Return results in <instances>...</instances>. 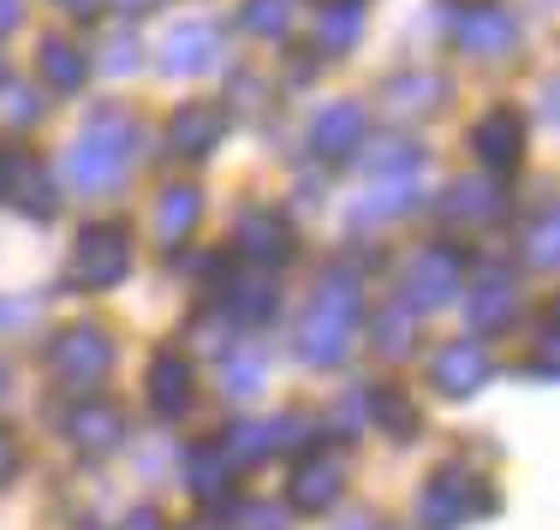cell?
<instances>
[{
    "label": "cell",
    "instance_id": "cell-1",
    "mask_svg": "<svg viewBox=\"0 0 560 530\" xmlns=\"http://www.w3.org/2000/svg\"><path fill=\"white\" fill-rule=\"evenodd\" d=\"M131 150H138V119L119 108V102H108V108H96L78 126L72 150H66V185L84 197L114 191L131 174Z\"/></svg>",
    "mask_w": 560,
    "mask_h": 530
},
{
    "label": "cell",
    "instance_id": "cell-2",
    "mask_svg": "<svg viewBox=\"0 0 560 530\" xmlns=\"http://www.w3.org/2000/svg\"><path fill=\"white\" fill-rule=\"evenodd\" d=\"M358 310H364V281H358V269L335 262V269L316 281V298H311V310H304V322H299V357L304 364L335 369L346 357V346H352Z\"/></svg>",
    "mask_w": 560,
    "mask_h": 530
},
{
    "label": "cell",
    "instance_id": "cell-3",
    "mask_svg": "<svg viewBox=\"0 0 560 530\" xmlns=\"http://www.w3.org/2000/svg\"><path fill=\"white\" fill-rule=\"evenodd\" d=\"M483 513H495V495L465 466H442L418 488V530H459L465 519H483Z\"/></svg>",
    "mask_w": 560,
    "mask_h": 530
},
{
    "label": "cell",
    "instance_id": "cell-4",
    "mask_svg": "<svg viewBox=\"0 0 560 530\" xmlns=\"http://www.w3.org/2000/svg\"><path fill=\"white\" fill-rule=\"evenodd\" d=\"M48 369H55V381H60V388H72V393L102 388V381H108V369H114V340H108V328H96V322L60 328L55 346H48Z\"/></svg>",
    "mask_w": 560,
    "mask_h": 530
},
{
    "label": "cell",
    "instance_id": "cell-5",
    "mask_svg": "<svg viewBox=\"0 0 560 530\" xmlns=\"http://www.w3.org/2000/svg\"><path fill=\"white\" fill-rule=\"evenodd\" d=\"M126 274H131V227H119V221H96V227L78 233L72 286H84V293H114Z\"/></svg>",
    "mask_w": 560,
    "mask_h": 530
},
{
    "label": "cell",
    "instance_id": "cell-6",
    "mask_svg": "<svg viewBox=\"0 0 560 530\" xmlns=\"http://www.w3.org/2000/svg\"><path fill=\"white\" fill-rule=\"evenodd\" d=\"M459 293H465V250L453 245H423L399 274V304H411V310H435Z\"/></svg>",
    "mask_w": 560,
    "mask_h": 530
},
{
    "label": "cell",
    "instance_id": "cell-7",
    "mask_svg": "<svg viewBox=\"0 0 560 530\" xmlns=\"http://www.w3.org/2000/svg\"><path fill=\"white\" fill-rule=\"evenodd\" d=\"M0 203H12L31 221L55 215V185H48L43 162L31 150H19V143H0Z\"/></svg>",
    "mask_w": 560,
    "mask_h": 530
},
{
    "label": "cell",
    "instance_id": "cell-8",
    "mask_svg": "<svg viewBox=\"0 0 560 530\" xmlns=\"http://www.w3.org/2000/svg\"><path fill=\"white\" fill-rule=\"evenodd\" d=\"M453 43H459V55L465 60H483V66H495V60H506L518 48V19L506 7H471L459 24H453Z\"/></svg>",
    "mask_w": 560,
    "mask_h": 530
},
{
    "label": "cell",
    "instance_id": "cell-9",
    "mask_svg": "<svg viewBox=\"0 0 560 530\" xmlns=\"http://www.w3.org/2000/svg\"><path fill=\"white\" fill-rule=\"evenodd\" d=\"M233 250L250 262V269H280V262H292V227L275 215V209H238V221H233Z\"/></svg>",
    "mask_w": 560,
    "mask_h": 530
},
{
    "label": "cell",
    "instance_id": "cell-10",
    "mask_svg": "<svg viewBox=\"0 0 560 530\" xmlns=\"http://www.w3.org/2000/svg\"><path fill=\"white\" fill-rule=\"evenodd\" d=\"M226 138V108L221 102H185L167 119V150L185 155V162H209Z\"/></svg>",
    "mask_w": 560,
    "mask_h": 530
},
{
    "label": "cell",
    "instance_id": "cell-11",
    "mask_svg": "<svg viewBox=\"0 0 560 530\" xmlns=\"http://www.w3.org/2000/svg\"><path fill=\"white\" fill-rule=\"evenodd\" d=\"M471 155L483 162V174H513L518 155H525V119L518 108H489L483 119L471 126Z\"/></svg>",
    "mask_w": 560,
    "mask_h": 530
},
{
    "label": "cell",
    "instance_id": "cell-12",
    "mask_svg": "<svg viewBox=\"0 0 560 530\" xmlns=\"http://www.w3.org/2000/svg\"><path fill=\"white\" fill-rule=\"evenodd\" d=\"M489 346L483 340H453V346L435 352V364H430V381H435V393L442 400H471L477 388L489 381Z\"/></svg>",
    "mask_w": 560,
    "mask_h": 530
},
{
    "label": "cell",
    "instance_id": "cell-13",
    "mask_svg": "<svg viewBox=\"0 0 560 530\" xmlns=\"http://www.w3.org/2000/svg\"><path fill=\"white\" fill-rule=\"evenodd\" d=\"M501 215H506V185L495 174L453 179L442 191V221H453V227H489Z\"/></svg>",
    "mask_w": 560,
    "mask_h": 530
},
{
    "label": "cell",
    "instance_id": "cell-14",
    "mask_svg": "<svg viewBox=\"0 0 560 530\" xmlns=\"http://www.w3.org/2000/svg\"><path fill=\"white\" fill-rule=\"evenodd\" d=\"M221 60V24L215 19H179L162 43V66L173 78H191V72H209Z\"/></svg>",
    "mask_w": 560,
    "mask_h": 530
},
{
    "label": "cell",
    "instance_id": "cell-15",
    "mask_svg": "<svg viewBox=\"0 0 560 530\" xmlns=\"http://www.w3.org/2000/svg\"><path fill=\"white\" fill-rule=\"evenodd\" d=\"M513 316H518L513 274H501V269H483L471 286H465V322H471L477 334H501V328H513Z\"/></svg>",
    "mask_w": 560,
    "mask_h": 530
},
{
    "label": "cell",
    "instance_id": "cell-16",
    "mask_svg": "<svg viewBox=\"0 0 560 530\" xmlns=\"http://www.w3.org/2000/svg\"><path fill=\"white\" fill-rule=\"evenodd\" d=\"M311 150L323 162H352L364 150V108L358 102H328L323 114L311 119Z\"/></svg>",
    "mask_w": 560,
    "mask_h": 530
},
{
    "label": "cell",
    "instance_id": "cell-17",
    "mask_svg": "<svg viewBox=\"0 0 560 530\" xmlns=\"http://www.w3.org/2000/svg\"><path fill=\"white\" fill-rule=\"evenodd\" d=\"M346 488V454H311L292 471V513H328Z\"/></svg>",
    "mask_w": 560,
    "mask_h": 530
},
{
    "label": "cell",
    "instance_id": "cell-18",
    "mask_svg": "<svg viewBox=\"0 0 560 530\" xmlns=\"http://www.w3.org/2000/svg\"><path fill=\"white\" fill-rule=\"evenodd\" d=\"M280 310V286L275 274L250 269V274H226V293H221V316L238 328H262Z\"/></svg>",
    "mask_w": 560,
    "mask_h": 530
},
{
    "label": "cell",
    "instance_id": "cell-19",
    "mask_svg": "<svg viewBox=\"0 0 560 530\" xmlns=\"http://www.w3.org/2000/svg\"><path fill=\"white\" fill-rule=\"evenodd\" d=\"M233 476H238V466L221 454V441H197L191 454H185V488H191L203 507H226Z\"/></svg>",
    "mask_w": 560,
    "mask_h": 530
},
{
    "label": "cell",
    "instance_id": "cell-20",
    "mask_svg": "<svg viewBox=\"0 0 560 530\" xmlns=\"http://www.w3.org/2000/svg\"><path fill=\"white\" fill-rule=\"evenodd\" d=\"M143 388H150V405L155 417H179L185 405H191V357L185 352H155L150 357V376H143Z\"/></svg>",
    "mask_w": 560,
    "mask_h": 530
},
{
    "label": "cell",
    "instance_id": "cell-21",
    "mask_svg": "<svg viewBox=\"0 0 560 530\" xmlns=\"http://www.w3.org/2000/svg\"><path fill=\"white\" fill-rule=\"evenodd\" d=\"M197 221H203V191L197 185H167L155 197V238H162V250H179L197 233Z\"/></svg>",
    "mask_w": 560,
    "mask_h": 530
},
{
    "label": "cell",
    "instance_id": "cell-22",
    "mask_svg": "<svg viewBox=\"0 0 560 530\" xmlns=\"http://www.w3.org/2000/svg\"><path fill=\"white\" fill-rule=\"evenodd\" d=\"M66 435H72L84 454H114L119 441H126V412L108 400H84L72 417H66Z\"/></svg>",
    "mask_w": 560,
    "mask_h": 530
},
{
    "label": "cell",
    "instance_id": "cell-23",
    "mask_svg": "<svg viewBox=\"0 0 560 530\" xmlns=\"http://www.w3.org/2000/svg\"><path fill=\"white\" fill-rule=\"evenodd\" d=\"M447 102V78H435V72H399L382 84V108L399 114V119H411V114H435Z\"/></svg>",
    "mask_w": 560,
    "mask_h": 530
},
{
    "label": "cell",
    "instance_id": "cell-24",
    "mask_svg": "<svg viewBox=\"0 0 560 530\" xmlns=\"http://www.w3.org/2000/svg\"><path fill=\"white\" fill-rule=\"evenodd\" d=\"M36 72H43V84H48V90L72 96V90H84L90 60H84V48H72L66 36H43V43H36Z\"/></svg>",
    "mask_w": 560,
    "mask_h": 530
},
{
    "label": "cell",
    "instance_id": "cell-25",
    "mask_svg": "<svg viewBox=\"0 0 560 530\" xmlns=\"http://www.w3.org/2000/svg\"><path fill=\"white\" fill-rule=\"evenodd\" d=\"M358 31H364V7L358 0H328L323 12H316V55L335 60L346 48L358 43Z\"/></svg>",
    "mask_w": 560,
    "mask_h": 530
},
{
    "label": "cell",
    "instance_id": "cell-26",
    "mask_svg": "<svg viewBox=\"0 0 560 530\" xmlns=\"http://www.w3.org/2000/svg\"><path fill=\"white\" fill-rule=\"evenodd\" d=\"M364 393V423H376V429H388L394 441H406V435H418V405L406 400L399 388H358Z\"/></svg>",
    "mask_w": 560,
    "mask_h": 530
},
{
    "label": "cell",
    "instance_id": "cell-27",
    "mask_svg": "<svg viewBox=\"0 0 560 530\" xmlns=\"http://www.w3.org/2000/svg\"><path fill=\"white\" fill-rule=\"evenodd\" d=\"M370 346H376L382 357H406L411 346H418V310L411 304H382L376 316H370Z\"/></svg>",
    "mask_w": 560,
    "mask_h": 530
},
{
    "label": "cell",
    "instance_id": "cell-28",
    "mask_svg": "<svg viewBox=\"0 0 560 530\" xmlns=\"http://www.w3.org/2000/svg\"><path fill=\"white\" fill-rule=\"evenodd\" d=\"M411 209V179H376L364 191V203L352 209V233L364 227H388V221H399Z\"/></svg>",
    "mask_w": 560,
    "mask_h": 530
},
{
    "label": "cell",
    "instance_id": "cell-29",
    "mask_svg": "<svg viewBox=\"0 0 560 530\" xmlns=\"http://www.w3.org/2000/svg\"><path fill=\"white\" fill-rule=\"evenodd\" d=\"M364 167H370V179H411L423 167V150L411 138H399V131H388V138H370Z\"/></svg>",
    "mask_w": 560,
    "mask_h": 530
},
{
    "label": "cell",
    "instance_id": "cell-30",
    "mask_svg": "<svg viewBox=\"0 0 560 530\" xmlns=\"http://www.w3.org/2000/svg\"><path fill=\"white\" fill-rule=\"evenodd\" d=\"M518 250H525V269H555V257H560V215L555 209H537V215L525 221Z\"/></svg>",
    "mask_w": 560,
    "mask_h": 530
},
{
    "label": "cell",
    "instance_id": "cell-31",
    "mask_svg": "<svg viewBox=\"0 0 560 530\" xmlns=\"http://www.w3.org/2000/svg\"><path fill=\"white\" fill-rule=\"evenodd\" d=\"M221 388L233 393V400H250V393H262V352L226 346V352H221Z\"/></svg>",
    "mask_w": 560,
    "mask_h": 530
},
{
    "label": "cell",
    "instance_id": "cell-32",
    "mask_svg": "<svg viewBox=\"0 0 560 530\" xmlns=\"http://www.w3.org/2000/svg\"><path fill=\"white\" fill-rule=\"evenodd\" d=\"M238 24L250 36H287L292 31V0H238Z\"/></svg>",
    "mask_w": 560,
    "mask_h": 530
},
{
    "label": "cell",
    "instance_id": "cell-33",
    "mask_svg": "<svg viewBox=\"0 0 560 530\" xmlns=\"http://www.w3.org/2000/svg\"><path fill=\"white\" fill-rule=\"evenodd\" d=\"M221 454L233 459V466H257V459H269V423H233V429L221 435Z\"/></svg>",
    "mask_w": 560,
    "mask_h": 530
},
{
    "label": "cell",
    "instance_id": "cell-34",
    "mask_svg": "<svg viewBox=\"0 0 560 530\" xmlns=\"http://www.w3.org/2000/svg\"><path fill=\"white\" fill-rule=\"evenodd\" d=\"M0 119H7L12 131L36 126V119H43V102H36V90H31V84H0Z\"/></svg>",
    "mask_w": 560,
    "mask_h": 530
},
{
    "label": "cell",
    "instance_id": "cell-35",
    "mask_svg": "<svg viewBox=\"0 0 560 530\" xmlns=\"http://www.w3.org/2000/svg\"><path fill=\"white\" fill-rule=\"evenodd\" d=\"M102 72H114V78H126V72H138V60H143V48H138V36L131 31H108V43H102Z\"/></svg>",
    "mask_w": 560,
    "mask_h": 530
},
{
    "label": "cell",
    "instance_id": "cell-36",
    "mask_svg": "<svg viewBox=\"0 0 560 530\" xmlns=\"http://www.w3.org/2000/svg\"><path fill=\"white\" fill-rule=\"evenodd\" d=\"M311 417L287 412V417H269V454H299V447H311Z\"/></svg>",
    "mask_w": 560,
    "mask_h": 530
},
{
    "label": "cell",
    "instance_id": "cell-37",
    "mask_svg": "<svg viewBox=\"0 0 560 530\" xmlns=\"http://www.w3.org/2000/svg\"><path fill=\"white\" fill-rule=\"evenodd\" d=\"M233 530H287V513L275 500H245V507H233Z\"/></svg>",
    "mask_w": 560,
    "mask_h": 530
},
{
    "label": "cell",
    "instance_id": "cell-38",
    "mask_svg": "<svg viewBox=\"0 0 560 530\" xmlns=\"http://www.w3.org/2000/svg\"><path fill=\"white\" fill-rule=\"evenodd\" d=\"M335 429H364V393H352V400L335 405Z\"/></svg>",
    "mask_w": 560,
    "mask_h": 530
},
{
    "label": "cell",
    "instance_id": "cell-39",
    "mask_svg": "<svg viewBox=\"0 0 560 530\" xmlns=\"http://www.w3.org/2000/svg\"><path fill=\"white\" fill-rule=\"evenodd\" d=\"M12 476H19V441L0 429V483H12Z\"/></svg>",
    "mask_w": 560,
    "mask_h": 530
},
{
    "label": "cell",
    "instance_id": "cell-40",
    "mask_svg": "<svg viewBox=\"0 0 560 530\" xmlns=\"http://www.w3.org/2000/svg\"><path fill=\"white\" fill-rule=\"evenodd\" d=\"M31 310H36L31 298H7V304H0V328H19V322H31Z\"/></svg>",
    "mask_w": 560,
    "mask_h": 530
},
{
    "label": "cell",
    "instance_id": "cell-41",
    "mask_svg": "<svg viewBox=\"0 0 560 530\" xmlns=\"http://www.w3.org/2000/svg\"><path fill=\"white\" fill-rule=\"evenodd\" d=\"M55 12H66V19H96V7L102 0H48Z\"/></svg>",
    "mask_w": 560,
    "mask_h": 530
},
{
    "label": "cell",
    "instance_id": "cell-42",
    "mask_svg": "<svg viewBox=\"0 0 560 530\" xmlns=\"http://www.w3.org/2000/svg\"><path fill=\"white\" fill-rule=\"evenodd\" d=\"M119 530H167V525H162V513H155V507H138V513H131V519L119 525Z\"/></svg>",
    "mask_w": 560,
    "mask_h": 530
},
{
    "label": "cell",
    "instance_id": "cell-43",
    "mask_svg": "<svg viewBox=\"0 0 560 530\" xmlns=\"http://www.w3.org/2000/svg\"><path fill=\"white\" fill-rule=\"evenodd\" d=\"M19 12H24V0H0V36L19 31Z\"/></svg>",
    "mask_w": 560,
    "mask_h": 530
},
{
    "label": "cell",
    "instance_id": "cell-44",
    "mask_svg": "<svg viewBox=\"0 0 560 530\" xmlns=\"http://www.w3.org/2000/svg\"><path fill=\"white\" fill-rule=\"evenodd\" d=\"M119 12H131V19H138V12H155V7H167V0H114Z\"/></svg>",
    "mask_w": 560,
    "mask_h": 530
},
{
    "label": "cell",
    "instance_id": "cell-45",
    "mask_svg": "<svg viewBox=\"0 0 560 530\" xmlns=\"http://www.w3.org/2000/svg\"><path fill=\"white\" fill-rule=\"evenodd\" d=\"M340 530H370V519H346Z\"/></svg>",
    "mask_w": 560,
    "mask_h": 530
},
{
    "label": "cell",
    "instance_id": "cell-46",
    "mask_svg": "<svg viewBox=\"0 0 560 530\" xmlns=\"http://www.w3.org/2000/svg\"><path fill=\"white\" fill-rule=\"evenodd\" d=\"M191 530H215V525H191Z\"/></svg>",
    "mask_w": 560,
    "mask_h": 530
}]
</instances>
